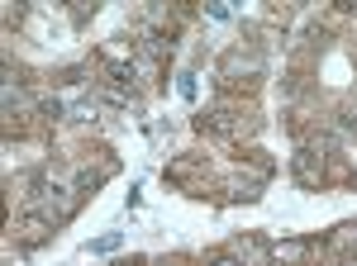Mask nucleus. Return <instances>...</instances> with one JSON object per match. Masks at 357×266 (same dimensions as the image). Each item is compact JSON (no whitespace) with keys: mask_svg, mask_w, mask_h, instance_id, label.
<instances>
[{"mask_svg":"<svg viewBox=\"0 0 357 266\" xmlns=\"http://www.w3.org/2000/svg\"><path fill=\"white\" fill-rule=\"evenodd\" d=\"M195 124H200V133H220V138H252L257 133V119H243L238 109H205Z\"/></svg>","mask_w":357,"mask_h":266,"instance_id":"nucleus-1","label":"nucleus"},{"mask_svg":"<svg viewBox=\"0 0 357 266\" xmlns=\"http://www.w3.org/2000/svg\"><path fill=\"white\" fill-rule=\"evenodd\" d=\"M291 176H296V186H305V190H319L324 181H329V157H324V152H314V148L305 143L301 152L291 157Z\"/></svg>","mask_w":357,"mask_h":266,"instance_id":"nucleus-2","label":"nucleus"},{"mask_svg":"<svg viewBox=\"0 0 357 266\" xmlns=\"http://www.w3.org/2000/svg\"><path fill=\"white\" fill-rule=\"evenodd\" d=\"M314 252H319L314 238H276L272 242V266H310Z\"/></svg>","mask_w":357,"mask_h":266,"instance_id":"nucleus-3","label":"nucleus"},{"mask_svg":"<svg viewBox=\"0 0 357 266\" xmlns=\"http://www.w3.org/2000/svg\"><path fill=\"white\" fill-rule=\"evenodd\" d=\"M319 257L333 262V266H338V262H353V257H357V224H338L329 238H324Z\"/></svg>","mask_w":357,"mask_h":266,"instance_id":"nucleus-4","label":"nucleus"},{"mask_svg":"<svg viewBox=\"0 0 357 266\" xmlns=\"http://www.w3.org/2000/svg\"><path fill=\"white\" fill-rule=\"evenodd\" d=\"M220 77L224 81H238V77H262V53L252 48H229L220 62Z\"/></svg>","mask_w":357,"mask_h":266,"instance_id":"nucleus-5","label":"nucleus"},{"mask_svg":"<svg viewBox=\"0 0 357 266\" xmlns=\"http://www.w3.org/2000/svg\"><path fill=\"white\" fill-rule=\"evenodd\" d=\"M229 257H238L243 266H272V242H262L257 233H238L229 242Z\"/></svg>","mask_w":357,"mask_h":266,"instance_id":"nucleus-6","label":"nucleus"},{"mask_svg":"<svg viewBox=\"0 0 357 266\" xmlns=\"http://www.w3.org/2000/svg\"><path fill=\"white\" fill-rule=\"evenodd\" d=\"M224 190H229V200H243V205H252V200H262V190H267V176H257V171L238 166V171L224 181Z\"/></svg>","mask_w":357,"mask_h":266,"instance_id":"nucleus-7","label":"nucleus"},{"mask_svg":"<svg viewBox=\"0 0 357 266\" xmlns=\"http://www.w3.org/2000/svg\"><path fill=\"white\" fill-rule=\"evenodd\" d=\"M110 176H114V162H110V157L100 162V166H91V162H86V166H77V171H72V190L86 200V195H96V190L105 186Z\"/></svg>","mask_w":357,"mask_h":266,"instance_id":"nucleus-8","label":"nucleus"},{"mask_svg":"<svg viewBox=\"0 0 357 266\" xmlns=\"http://www.w3.org/2000/svg\"><path fill=\"white\" fill-rule=\"evenodd\" d=\"M48 238H53V224H48L43 214H29L24 210V219H20V247H24V252H33L38 242H48Z\"/></svg>","mask_w":357,"mask_h":266,"instance_id":"nucleus-9","label":"nucleus"},{"mask_svg":"<svg viewBox=\"0 0 357 266\" xmlns=\"http://www.w3.org/2000/svg\"><path fill=\"white\" fill-rule=\"evenodd\" d=\"M172 15H181V10H172V5H148V29L172 24Z\"/></svg>","mask_w":357,"mask_h":266,"instance_id":"nucleus-10","label":"nucleus"},{"mask_svg":"<svg viewBox=\"0 0 357 266\" xmlns=\"http://www.w3.org/2000/svg\"><path fill=\"white\" fill-rule=\"evenodd\" d=\"M38 114H43V119H48V124H53V119H62V114H67V105H62V100H53V95H48V100H38Z\"/></svg>","mask_w":357,"mask_h":266,"instance_id":"nucleus-11","label":"nucleus"},{"mask_svg":"<svg viewBox=\"0 0 357 266\" xmlns=\"http://www.w3.org/2000/svg\"><path fill=\"white\" fill-rule=\"evenodd\" d=\"M205 15H210V19H229V15H234V5H229V0H210V5H205Z\"/></svg>","mask_w":357,"mask_h":266,"instance_id":"nucleus-12","label":"nucleus"},{"mask_svg":"<svg viewBox=\"0 0 357 266\" xmlns=\"http://www.w3.org/2000/svg\"><path fill=\"white\" fill-rule=\"evenodd\" d=\"M24 19V0H5V24H20Z\"/></svg>","mask_w":357,"mask_h":266,"instance_id":"nucleus-13","label":"nucleus"},{"mask_svg":"<svg viewBox=\"0 0 357 266\" xmlns=\"http://www.w3.org/2000/svg\"><path fill=\"white\" fill-rule=\"evenodd\" d=\"M114 247H119V233H105V238L91 242V252H114Z\"/></svg>","mask_w":357,"mask_h":266,"instance_id":"nucleus-14","label":"nucleus"},{"mask_svg":"<svg viewBox=\"0 0 357 266\" xmlns=\"http://www.w3.org/2000/svg\"><path fill=\"white\" fill-rule=\"evenodd\" d=\"M205 266H243V262H238V257H229V252H220V257H210Z\"/></svg>","mask_w":357,"mask_h":266,"instance_id":"nucleus-15","label":"nucleus"},{"mask_svg":"<svg viewBox=\"0 0 357 266\" xmlns=\"http://www.w3.org/2000/svg\"><path fill=\"white\" fill-rule=\"evenodd\" d=\"M333 10L338 15H357V0H333Z\"/></svg>","mask_w":357,"mask_h":266,"instance_id":"nucleus-16","label":"nucleus"},{"mask_svg":"<svg viewBox=\"0 0 357 266\" xmlns=\"http://www.w3.org/2000/svg\"><path fill=\"white\" fill-rule=\"evenodd\" d=\"M114 266H143V262H138V257H134V262H114Z\"/></svg>","mask_w":357,"mask_h":266,"instance_id":"nucleus-17","label":"nucleus"}]
</instances>
